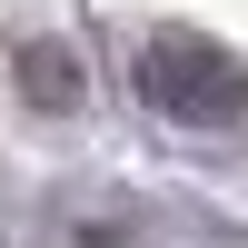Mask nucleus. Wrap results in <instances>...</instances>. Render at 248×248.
<instances>
[{
  "label": "nucleus",
  "instance_id": "obj_2",
  "mask_svg": "<svg viewBox=\"0 0 248 248\" xmlns=\"http://www.w3.org/2000/svg\"><path fill=\"white\" fill-rule=\"evenodd\" d=\"M20 99H30V109H50V119L90 99V70H79L70 40H20Z\"/></svg>",
  "mask_w": 248,
  "mask_h": 248
},
{
  "label": "nucleus",
  "instance_id": "obj_1",
  "mask_svg": "<svg viewBox=\"0 0 248 248\" xmlns=\"http://www.w3.org/2000/svg\"><path fill=\"white\" fill-rule=\"evenodd\" d=\"M129 90L149 99L159 119H179V129H209V139L248 129V60L229 50V40L149 30V40L129 50Z\"/></svg>",
  "mask_w": 248,
  "mask_h": 248
}]
</instances>
